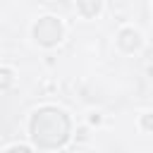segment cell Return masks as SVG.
Returning a JSON list of instances; mask_svg holds the SVG:
<instances>
[{"mask_svg": "<svg viewBox=\"0 0 153 153\" xmlns=\"http://www.w3.org/2000/svg\"><path fill=\"white\" fill-rule=\"evenodd\" d=\"M72 131V122L67 117L65 110L45 105L38 108L29 122V136L33 141V146L43 148V151H53V148H62L69 139Z\"/></svg>", "mask_w": 153, "mask_h": 153, "instance_id": "obj_1", "label": "cell"}, {"mask_svg": "<svg viewBox=\"0 0 153 153\" xmlns=\"http://www.w3.org/2000/svg\"><path fill=\"white\" fill-rule=\"evenodd\" d=\"M33 38L43 48H53L65 38V26L57 17H41L33 24Z\"/></svg>", "mask_w": 153, "mask_h": 153, "instance_id": "obj_2", "label": "cell"}, {"mask_svg": "<svg viewBox=\"0 0 153 153\" xmlns=\"http://www.w3.org/2000/svg\"><path fill=\"white\" fill-rule=\"evenodd\" d=\"M117 45L124 53H134V50H139L143 45V38H141V33L136 29H122L117 33Z\"/></svg>", "mask_w": 153, "mask_h": 153, "instance_id": "obj_3", "label": "cell"}, {"mask_svg": "<svg viewBox=\"0 0 153 153\" xmlns=\"http://www.w3.org/2000/svg\"><path fill=\"white\" fill-rule=\"evenodd\" d=\"M100 10H103V0H76V12L86 19L100 14Z\"/></svg>", "mask_w": 153, "mask_h": 153, "instance_id": "obj_4", "label": "cell"}, {"mask_svg": "<svg viewBox=\"0 0 153 153\" xmlns=\"http://www.w3.org/2000/svg\"><path fill=\"white\" fill-rule=\"evenodd\" d=\"M12 81H14V74H12V69H7V67H0V88H7Z\"/></svg>", "mask_w": 153, "mask_h": 153, "instance_id": "obj_5", "label": "cell"}, {"mask_svg": "<svg viewBox=\"0 0 153 153\" xmlns=\"http://www.w3.org/2000/svg\"><path fill=\"white\" fill-rule=\"evenodd\" d=\"M5 151H31V146H26V143H12V146H7Z\"/></svg>", "mask_w": 153, "mask_h": 153, "instance_id": "obj_6", "label": "cell"}, {"mask_svg": "<svg viewBox=\"0 0 153 153\" xmlns=\"http://www.w3.org/2000/svg\"><path fill=\"white\" fill-rule=\"evenodd\" d=\"M143 129H146V131H151V115H148V112L143 115Z\"/></svg>", "mask_w": 153, "mask_h": 153, "instance_id": "obj_7", "label": "cell"}]
</instances>
